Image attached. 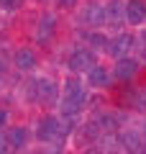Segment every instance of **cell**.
I'll return each instance as SVG.
<instances>
[{
    "label": "cell",
    "mask_w": 146,
    "mask_h": 154,
    "mask_svg": "<svg viewBox=\"0 0 146 154\" xmlns=\"http://www.w3.org/2000/svg\"><path fill=\"white\" fill-rule=\"evenodd\" d=\"M105 18H108V23H113V26H120V21L126 18V5L120 0H110L108 5H105Z\"/></svg>",
    "instance_id": "ba28073f"
},
{
    "label": "cell",
    "mask_w": 146,
    "mask_h": 154,
    "mask_svg": "<svg viewBox=\"0 0 146 154\" xmlns=\"http://www.w3.org/2000/svg\"><path fill=\"white\" fill-rule=\"evenodd\" d=\"M87 41H90L92 49H108V38H105L103 33H90V36H87Z\"/></svg>",
    "instance_id": "2e32d148"
},
{
    "label": "cell",
    "mask_w": 146,
    "mask_h": 154,
    "mask_svg": "<svg viewBox=\"0 0 146 154\" xmlns=\"http://www.w3.org/2000/svg\"><path fill=\"white\" fill-rule=\"evenodd\" d=\"M67 67H69L72 72H90L92 67H95V57H92V51H75V54L67 59Z\"/></svg>",
    "instance_id": "277c9868"
},
{
    "label": "cell",
    "mask_w": 146,
    "mask_h": 154,
    "mask_svg": "<svg viewBox=\"0 0 146 154\" xmlns=\"http://www.w3.org/2000/svg\"><path fill=\"white\" fill-rule=\"evenodd\" d=\"M95 126L103 128V131H115V128H118V118H113V116H97Z\"/></svg>",
    "instance_id": "9a60e30c"
},
{
    "label": "cell",
    "mask_w": 146,
    "mask_h": 154,
    "mask_svg": "<svg viewBox=\"0 0 146 154\" xmlns=\"http://www.w3.org/2000/svg\"><path fill=\"white\" fill-rule=\"evenodd\" d=\"M21 5H23V0H0V8L3 11H16Z\"/></svg>",
    "instance_id": "e0dca14e"
},
{
    "label": "cell",
    "mask_w": 146,
    "mask_h": 154,
    "mask_svg": "<svg viewBox=\"0 0 146 154\" xmlns=\"http://www.w3.org/2000/svg\"><path fill=\"white\" fill-rule=\"evenodd\" d=\"M62 134V123L56 116H46V118H41V123H38V139H44V141H56Z\"/></svg>",
    "instance_id": "3957f363"
},
{
    "label": "cell",
    "mask_w": 146,
    "mask_h": 154,
    "mask_svg": "<svg viewBox=\"0 0 146 154\" xmlns=\"http://www.w3.org/2000/svg\"><path fill=\"white\" fill-rule=\"evenodd\" d=\"M126 18H128V23H133V26L144 23L146 21V3L144 0H128V3H126Z\"/></svg>",
    "instance_id": "5b68a950"
},
{
    "label": "cell",
    "mask_w": 146,
    "mask_h": 154,
    "mask_svg": "<svg viewBox=\"0 0 146 154\" xmlns=\"http://www.w3.org/2000/svg\"><path fill=\"white\" fill-rule=\"evenodd\" d=\"M5 146H8V136L3 134V128H0V154H5Z\"/></svg>",
    "instance_id": "ac0fdd59"
},
{
    "label": "cell",
    "mask_w": 146,
    "mask_h": 154,
    "mask_svg": "<svg viewBox=\"0 0 146 154\" xmlns=\"http://www.w3.org/2000/svg\"><path fill=\"white\" fill-rule=\"evenodd\" d=\"M115 80H128V77H133L136 75V72H138V62H136V59H126V57H123V59H118V62H115Z\"/></svg>",
    "instance_id": "52a82bcc"
},
{
    "label": "cell",
    "mask_w": 146,
    "mask_h": 154,
    "mask_svg": "<svg viewBox=\"0 0 146 154\" xmlns=\"http://www.w3.org/2000/svg\"><path fill=\"white\" fill-rule=\"evenodd\" d=\"M85 154H100V152H97V149H90V152H85Z\"/></svg>",
    "instance_id": "44dd1931"
},
{
    "label": "cell",
    "mask_w": 146,
    "mask_h": 154,
    "mask_svg": "<svg viewBox=\"0 0 146 154\" xmlns=\"http://www.w3.org/2000/svg\"><path fill=\"white\" fill-rule=\"evenodd\" d=\"M131 46H133V36H131V33H118L115 38L108 41V49H105V51L118 62V59H123V54L131 49Z\"/></svg>",
    "instance_id": "7a4b0ae2"
},
{
    "label": "cell",
    "mask_w": 146,
    "mask_h": 154,
    "mask_svg": "<svg viewBox=\"0 0 146 154\" xmlns=\"http://www.w3.org/2000/svg\"><path fill=\"white\" fill-rule=\"evenodd\" d=\"M33 88H36V98H41V100H51V98L56 95V85L51 82V80H46V77L36 80Z\"/></svg>",
    "instance_id": "8fae6325"
},
{
    "label": "cell",
    "mask_w": 146,
    "mask_h": 154,
    "mask_svg": "<svg viewBox=\"0 0 146 154\" xmlns=\"http://www.w3.org/2000/svg\"><path fill=\"white\" fill-rule=\"evenodd\" d=\"M26 141H28V134H26L23 126H16V128L8 131V144H11V146L21 149V146H26Z\"/></svg>",
    "instance_id": "4fadbf2b"
},
{
    "label": "cell",
    "mask_w": 146,
    "mask_h": 154,
    "mask_svg": "<svg viewBox=\"0 0 146 154\" xmlns=\"http://www.w3.org/2000/svg\"><path fill=\"white\" fill-rule=\"evenodd\" d=\"M5 121H8V113H5V110H0V128L5 126Z\"/></svg>",
    "instance_id": "ffe728a7"
},
{
    "label": "cell",
    "mask_w": 146,
    "mask_h": 154,
    "mask_svg": "<svg viewBox=\"0 0 146 154\" xmlns=\"http://www.w3.org/2000/svg\"><path fill=\"white\" fill-rule=\"evenodd\" d=\"M85 23L87 26H103V23H108V18H105V5H97V3L87 5L85 8Z\"/></svg>",
    "instance_id": "8992f818"
},
{
    "label": "cell",
    "mask_w": 146,
    "mask_h": 154,
    "mask_svg": "<svg viewBox=\"0 0 146 154\" xmlns=\"http://www.w3.org/2000/svg\"><path fill=\"white\" fill-rule=\"evenodd\" d=\"M85 100H87V93H85V88L80 82H75V80L67 82L64 85V98H62V113H67V116L80 113Z\"/></svg>",
    "instance_id": "6da1fadb"
},
{
    "label": "cell",
    "mask_w": 146,
    "mask_h": 154,
    "mask_svg": "<svg viewBox=\"0 0 146 154\" xmlns=\"http://www.w3.org/2000/svg\"><path fill=\"white\" fill-rule=\"evenodd\" d=\"M56 5L59 8H72V5H77V0H56Z\"/></svg>",
    "instance_id": "d6986e66"
},
{
    "label": "cell",
    "mask_w": 146,
    "mask_h": 154,
    "mask_svg": "<svg viewBox=\"0 0 146 154\" xmlns=\"http://www.w3.org/2000/svg\"><path fill=\"white\" fill-rule=\"evenodd\" d=\"M87 80H90V85H95V88H105L108 85V72L103 69V67H92L90 72H87Z\"/></svg>",
    "instance_id": "5bb4252c"
},
{
    "label": "cell",
    "mask_w": 146,
    "mask_h": 154,
    "mask_svg": "<svg viewBox=\"0 0 146 154\" xmlns=\"http://www.w3.org/2000/svg\"><path fill=\"white\" fill-rule=\"evenodd\" d=\"M120 141H123V146L128 149V152H141V144H144V139H141V134L136 131V128H126L123 136H120Z\"/></svg>",
    "instance_id": "7c38bea8"
},
{
    "label": "cell",
    "mask_w": 146,
    "mask_h": 154,
    "mask_svg": "<svg viewBox=\"0 0 146 154\" xmlns=\"http://www.w3.org/2000/svg\"><path fill=\"white\" fill-rule=\"evenodd\" d=\"M54 23H56V18L51 16V13H44V16L38 18V28H36V41H46V38L51 36V31H54Z\"/></svg>",
    "instance_id": "9c48e42d"
},
{
    "label": "cell",
    "mask_w": 146,
    "mask_h": 154,
    "mask_svg": "<svg viewBox=\"0 0 146 154\" xmlns=\"http://www.w3.org/2000/svg\"><path fill=\"white\" fill-rule=\"evenodd\" d=\"M144 144H146V136H144Z\"/></svg>",
    "instance_id": "7402d4cb"
},
{
    "label": "cell",
    "mask_w": 146,
    "mask_h": 154,
    "mask_svg": "<svg viewBox=\"0 0 146 154\" xmlns=\"http://www.w3.org/2000/svg\"><path fill=\"white\" fill-rule=\"evenodd\" d=\"M13 62H16V67L18 69H33L36 67V54H33L31 49H18L16 51V57H13Z\"/></svg>",
    "instance_id": "30bf717a"
}]
</instances>
